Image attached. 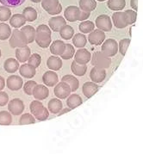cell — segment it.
I'll list each match as a JSON object with an SVG mask.
<instances>
[{
	"label": "cell",
	"mask_w": 143,
	"mask_h": 154,
	"mask_svg": "<svg viewBox=\"0 0 143 154\" xmlns=\"http://www.w3.org/2000/svg\"><path fill=\"white\" fill-rule=\"evenodd\" d=\"M52 31L47 25H39L36 29V42L39 47L46 48L49 47L52 43V38H51Z\"/></svg>",
	"instance_id": "6da1fadb"
},
{
	"label": "cell",
	"mask_w": 143,
	"mask_h": 154,
	"mask_svg": "<svg viewBox=\"0 0 143 154\" xmlns=\"http://www.w3.org/2000/svg\"><path fill=\"white\" fill-rule=\"evenodd\" d=\"M30 109L35 118H36L41 122L46 121L49 116V112L48 110V109H46L43 104L38 100H35L31 102V103L30 105Z\"/></svg>",
	"instance_id": "7a4b0ae2"
},
{
	"label": "cell",
	"mask_w": 143,
	"mask_h": 154,
	"mask_svg": "<svg viewBox=\"0 0 143 154\" xmlns=\"http://www.w3.org/2000/svg\"><path fill=\"white\" fill-rule=\"evenodd\" d=\"M9 43L12 48H20L27 47L29 42L23 32L16 29L12 31L11 36L9 40Z\"/></svg>",
	"instance_id": "3957f363"
},
{
	"label": "cell",
	"mask_w": 143,
	"mask_h": 154,
	"mask_svg": "<svg viewBox=\"0 0 143 154\" xmlns=\"http://www.w3.org/2000/svg\"><path fill=\"white\" fill-rule=\"evenodd\" d=\"M92 64L96 67L105 69L110 67L111 64V60L110 57L106 56L102 51L101 52L98 51V52H95L92 57Z\"/></svg>",
	"instance_id": "277c9868"
},
{
	"label": "cell",
	"mask_w": 143,
	"mask_h": 154,
	"mask_svg": "<svg viewBox=\"0 0 143 154\" xmlns=\"http://www.w3.org/2000/svg\"><path fill=\"white\" fill-rule=\"evenodd\" d=\"M42 6L49 15L54 16L61 12L62 6L59 0H42Z\"/></svg>",
	"instance_id": "5b68a950"
},
{
	"label": "cell",
	"mask_w": 143,
	"mask_h": 154,
	"mask_svg": "<svg viewBox=\"0 0 143 154\" xmlns=\"http://www.w3.org/2000/svg\"><path fill=\"white\" fill-rule=\"evenodd\" d=\"M119 49V44L114 39H108L102 45V52L108 57L115 56Z\"/></svg>",
	"instance_id": "8992f818"
},
{
	"label": "cell",
	"mask_w": 143,
	"mask_h": 154,
	"mask_svg": "<svg viewBox=\"0 0 143 154\" xmlns=\"http://www.w3.org/2000/svg\"><path fill=\"white\" fill-rule=\"evenodd\" d=\"M71 92H72V90L68 84L62 81L57 84L54 87V95L58 98L66 99Z\"/></svg>",
	"instance_id": "52a82bcc"
},
{
	"label": "cell",
	"mask_w": 143,
	"mask_h": 154,
	"mask_svg": "<svg viewBox=\"0 0 143 154\" xmlns=\"http://www.w3.org/2000/svg\"><path fill=\"white\" fill-rule=\"evenodd\" d=\"M8 110L14 116H19L24 110V103L22 100L18 98L12 99L8 103Z\"/></svg>",
	"instance_id": "ba28073f"
},
{
	"label": "cell",
	"mask_w": 143,
	"mask_h": 154,
	"mask_svg": "<svg viewBox=\"0 0 143 154\" xmlns=\"http://www.w3.org/2000/svg\"><path fill=\"white\" fill-rule=\"evenodd\" d=\"M96 26L100 30L109 32L112 29L111 19L107 15H100L96 19Z\"/></svg>",
	"instance_id": "9c48e42d"
},
{
	"label": "cell",
	"mask_w": 143,
	"mask_h": 154,
	"mask_svg": "<svg viewBox=\"0 0 143 154\" xmlns=\"http://www.w3.org/2000/svg\"><path fill=\"white\" fill-rule=\"evenodd\" d=\"M6 85L9 88V90L16 91L23 86V79L17 75H11L7 79Z\"/></svg>",
	"instance_id": "30bf717a"
},
{
	"label": "cell",
	"mask_w": 143,
	"mask_h": 154,
	"mask_svg": "<svg viewBox=\"0 0 143 154\" xmlns=\"http://www.w3.org/2000/svg\"><path fill=\"white\" fill-rule=\"evenodd\" d=\"M105 40V34L104 32L100 29H95L92 33H90L89 36H88V41L92 45L96 46H99Z\"/></svg>",
	"instance_id": "8fae6325"
},
{
	"label": "cell",
	"mask_w": 143,
	"mask_h": 154,
	"mask_svg": "<svg viewBox=\"0 0 143 154\" xmlns=\"http://www.w3.org/2000/svg\"><path fill=\"white\" fill-rule=\"evenodd\" d=\"M112 20L114 25L118 29H124L129 25L126 14L123 11H117L114 13L112 16Z\"/></svg>",
	"instance_id": "7c38bea8"
},
{
	"label": "cell",
	"mask_w": 143,
	"mask_h": 154,
	"mask_svg": "<svg viewBox=\"0 0 143 154\" xmlns=\"http://www.w3.org/2000/svg\"><path fill=\"white\" fill-rule=\"evenodd\" d=\"M48 25L50 29L54 32H60L62 29L63 27L67 25L66 19L63 17H53L48 21Z\"/></svg>",
	"instance_id": "4fadbf2b"
},
{
	"label": "cell",
	"mask_w": 143,
	"mask_h": 154,
	"mask_svg": "<svg viewBox=\"0 0 143 154\" xmlns=\"http://www.w3.org/2000/svg\"><path fill=\"white\" fill-rule=\"evenodd\" d=\"M74 60L79 64L82 65H86L88 62L92 59V54L87 49L85 48H80L79 49L74 55Z\"/></svg>",
	"instance_id": "5bb4252c"
},
{
	"label": "cell",
	"mask_w": 143,
	"mask_h": 154,
	"mask_svg": "<svg viewBox=\"0 0 143 154\" xmlns=\"http://www.w3.org/2000/svg\"><path fill=\"white\" fill-rule=\"evenodd\" d=\"M90 78L94 83H101L105 79L106 71L104 68H99L94 66L91 72H90Z\"/></svg>",
	"instance_id": "9a60e30c"
},
{
	"label": "cell",
	"mask_w": 143,
	"mask_h": 154,
	"mask_svg": "<svg viewBox=\"0 0 143 154\" xmlns=\"http://www.w3.org/2000/svg\"><path fill=\"white\" fill-rule=\"evenodd\" d=\"M79 13H80V9L79 7L71 5L67 7V9L65 10L64 17L69 22H76L79 20Z\"/></svg>",
	"instance_id": "2e32d148"
},
{
	"label": "cell",
	"mask_w": 143,
	"mask_h": 154,
	"mask_svg": "<svg viewBox=\"0 0 143 154\" xmlns=\"http://www.w3.org/2000/svg\"><path fill=\"white\" fill-rule=\"evenodd\" d=\"M42 81L46 86L53 87L57 85L59 79L58 75L53 71H48L42 76Z\"/></svg>",
	"instance_id": "e0dca14e"
},
{
	"label": "cell",
	"mask_w": 143,
	"mask_h": 154,
	"mask_svg": "<svg viewBox=\"0 0 143 154\" xmlns=\"http://www.w3.org/2000/svg\"><path fill=\"white\" fill-rule=\"evenodd\" d=\"M98 88L99 87H98V85H96V83H94V82H86L83 85L82 91L87 98H91L92 97H93L94 95L98 92Z\"/></svg>",
	"instance_id": "ac0fdd59"
},
{
	"label": "cell",
	"mask_w": 143,
	"mask_h": 154,
	"mask_svg": "<svg viewBox=\"0 0 143 154\" xmlns=\"http://www.w3.org/2000/svg\"><path fill=\"white\" fill-rule=\"evenodd\" d=\"M30 56H31V52L28 46L17 48L16 50V58L21 63H25L26 61H28Z\"/></svg>",
	"instance_id": "d6986e66"
},
{
	"label": "cell",
	"mask_w": 143,
	"mask_h": 154,
	"mask_svg": "<svg viewBox=\"0 0 143 154\" xmlns=\"http://www.w3.org/2000/svg\"><path fill=\"white\" fill-rule=\"evenodd\" d=\"M66 48V43H64L62 41L56 40L54 41L50 45V52L55 56H61Z\"/></svg>",
	"instance_id": "ffe728a7"
},
{
	"label": "cell",
	"mask_w": 143,
	"mask_h": 154,
	"mask_svg": "<svg viewBox=\"0 0 143 154\" xmlns=\"http://www.w3.org/2000/svg\"><path fill=\"white\" fill-rule=\"evenodd\" d=\"M48 95H49L48 89L47 88V86L42 85H37L36 89H35V91L33 93L34 97L38 101L46 99L48 97Z\"/></svg>",
	"instance_id": "44dd1931"
},
{
	"label": "cell",
	"mask_w": 143,
	"mask_h": 154,
	"mask_svg": "<svg viewBox=\"0 0 143 154\" xmlns=\"http://www.w3.org/2000/svg\"><path fill=\"white\" fill-rule=\"evenodd\" d=\"M19 72L25 79H32L36 75V68L33 67L32 66L29 64H24L20 66Z\"/></svg>",
	"instance_id": "7402d4cb"
},
{
	"label": "cell",
	"mask_w": 143,
	"mask_h": 154,
	"mask_svg": "<svg viewBox=\"0 0 143 154\" xmlns=\"http://www.w3.org/2000/svg\"><path fill=\"white\" fill-rule=\"evenodd\" d=\"M4 68L9 73H14L16 72L19 67V61L16 59L13 58H9L5 61L4 64Z\"/></svg>",
	"instance_id": "603a6c76"
},
{
	"label": "cell",
	"mask_w": 143,
	"mask_h": 154,
	"mask_svg": "<svg viewBox=\"0 0 143 154\" xmlns=\"http://www.w3.org/2000/svg\"><path fill=\"white\" fill-rule=\"evenodd\" d=\"M47 66L52 71H58L62 66V60L61 58L58 56H50L48 59Z\"/></svg>",
	"instance_id": "cb8c5ba5"
},
{
	"label": "cell",
	"mask_w": 143,
	"mask_h": 154,
	"mask_svg": "<svg viewBox=\"0 0 143 154\" xmlns=\"http://www.w3.org/2000/svg\"><path fill=\"white\" fill-rule=\"evenodd\" d=\"M26 23V19L23 14H14L10 19V24L15 29L23 27Z\"/></svg>",
	"instance_id": "d4e9b609"
},
{
	"label": "cell",
	"mask_w": 143,
	"mask_h": 154,
	"mask_svg": "<svg viewBox=\"0 0 143 154\" xmlns=\"http://www.w3.org/2000/svg\"><path fill=\"white\" fill-rule=\"evenodd\" d=\"M62 82H65L67 84H68L69 86L71 87V90H72V92H74L78 90V88L79 86V80L75 78L74 76L73 75H65L61 79Z\"/></svg>",
	"instance_id": "484cf974"
},
{
	"label": "cell",
	"mask_w": 143,
	"mask_h": 154,
	"mask_svg": "<svg viewBox=\"0 0 143 154\" xmlns=\"http://www.w3.org/2000/svg\"><path fill=\"white\" fill-rule=\"evenodd\" d=\"M21 30L23 32L29 43H32L34 41H36V29H35L34 27H32L31 25H25L22 28Z\"/></svg>",
	"instance_id": "4316f807"
},
{
	"label": "cell",
	"mask_w": 143,
	"mask_h": 154,
	"mask_svg": "<svg viewBox=\"0 0 143 154\" xmlns=\"http://www.w3.org/2000/svg\"><path fill=\"white\" fill-rule=\"evenodd\" d=\"M79 9L86 12L92 11L97 7L96 0H79Z\"/></svg>",
	"instance_id": "83f0119b"
},
{
	"label": "cell",
	"mask_w": 143,
	"mask_h": 154,
	"mask_svg": "<svg viewBox=\"0 0 143 154\" xmlns=\"http://www.w3.org/2000/svg\"><path fill=\"white\" fill-rule=\"evenodd\" d=\"M48 109L53 114H59L62 109V103L60 99L53 98L48 102Z\"/></svg>",
	"instance_id": "f1b7e54d"
},
{
	"label": "cell",
	"mask_w": 143,
	"mask_h": 154,
	"mask_svg": "<svg viewBox=\"0 0 143 154\" xmlns=\"http://www.w3.org/2000/svg\"><path fill=\"white\" fill-rule=\"evenodd\" d=\"M82 103H83V101H82L80 96H79L77 94L71 95L67 100V104L68 106L69 109H76L77 107L80 106Z\"/></svg>",
	"instance_id": "f546056e"
},
{
	"label": "cell",
	"mask_w": 143,
	"mask_h": 154,
	"mask_svg": "<svg viewBox=\"0 0 143 154\" xmlns=\"http://www.w3.org/2000/svg\"><path fill=\"white\" fill-rule=\"evenodd\" d=\"M107 5L110 10L114 11H119L124 9L126 2L125 0H108Z\"/></svg>",
	"instance_id": "4dcf8cb0"
},
{
	"label": "cell",
	"mask_w": 143,
	"mask_h": 154,
	"mask_svg": "<svg viewBox=\"0 0 143 154\" xmlns=\"http://www.w3.org/2000/svg\"><path fill=\"white\" fill-rule=\"evenodd\" d=\"M71 70L73 72V74L77 75V76H84L86 73L87 71V66L86 65H82V64H79L77 62L73 61L71 65Z\"/></svg>",
	"instance_id": "1f68e13d"
},
{
	"label": "cell",
	"mask_w": 143,
	"mask_h": 154,
	"mask_svg": "<svg viewBox=\"0 0 143 154\" xmlns=\"http://www.w3.org/2000/svg\"><path fill=\"white\" fill-rule=\"evenodd\" d=\"M23 15L27 22H33L37 18V11L32 7H26L23 11Z\"/></svg>",
	"instance_id": "d6a6232c"
},
{
	"label": "cell",
	"mask_w": 143,
	"mask_h": 154,
	"mask_svg": "<svg viewBox=\"0 0 143 154\" xmlns=\"http://www.w3.org/2000/svg\"><path fill=\"white\" fill-rule=\"evenodd\" d=\"M87 42V38L85 37V35L83 34H76L73 38V43L74 45L76 48H84Z\"/></svg>",
	"instance_id": "836d02e7"
},
{
	"label": "cell",
	"mask_w": 143,
	"mask_h": 154,
	"mask_svg": "<svg viewBox=\"0 0 143 154\" xmlns=\"http://www.w3.org/2000/svg\"><path fill=\"white\" fill-rule=\"evenodd\" d=\"M11 29L7 23H0V40H7L11 36Z\"/></svg>",
	"instance_id": "e575fe53"
},
{
	"label": "cell",
	"mask_w": 143,
	"mask_h": 154,
	"mask_svg": "<svg viewBox=\"0 0 143 154\" xmlns=\"http://www.w3.org/2000/svg\"><path fill=\"white\" fill-rule=\"evenodd\" d=\"M79 30L84 34L87 33H92V31L95 30V24L92 21H84L79 24Z\"/></svg>",
	"instance_id": "d590c367"
},
{
	"label": "cell",
	"mask_w": 143,
	"mask_h": 154,
	"mask_svg": "<svg viewBox=\"0 0 143 154\" xmlns=\"http://www.w3.org/2000/svg\"><path fill=\"white\" fill-rule=\"evenodd\" d=\"M61 36L65 40H70L74 36V29H73L72 26L70 25H66L65 27H63L62 29L60 31Z\"/></svg>",
	"instance_id": "8d00e7d4"
},
{
	"label": "cell",
	"mask_w": 143,
	"mask_h": 154,
	"mask_svg": "<svg viewBox=\"0 0 143 154\" xmlns=\"http://www.w3.org/2000/svg\"><path fill=\"white\" fill-rule=\"evenodd\" d=\"M12 122L11 114L8 111H0V125L8 126Z\"/></svg>",
	"instance_id": "74e56055"
},
{
	"label": "cell",
	"mask_w": 143,
	"mask_h": 154,
	"mask_svg": "<svg viewBox=\"0 0 143 154\" xmlns=\"http://www.w3.org/2000/svg\"><path fill=\"white\" fill-rule=\"evenodd\" d=\"M75 49L73 45L71 44H66V48L65 51L62 54V55L61 56V58L63 60H70L72 59L73 55H75Z\"/></svg>",
	"instance_id": "f35d334b"
},
{
	"label": "cell",
	"mask_w": 143,
	"mask_h": 154,
	"mask_svg": "<svg viewBox=\"0 0 143 154\" xmlns=\"http://www.w3.org/2000/svg\"><path fill=\"white\" fill-rule=\"evenodd\" d=\"M11 17V11L6 6H0V21L6 22Z\"/></svg>",
	"instance_id": "ab89813d"
},
{
	"label": "cell",
	"mask_w": 143,
	"mask_h": 154,
	"mask_svg": "<svg viewBox=\"0 0 143 154\" xmlns=\"http://www.w3.org/2000/svg\"><path fill=\"white\" fill-rule=\"evenodd\" d=\"M36 85H37V84H36V81H27V82L25 83L24 85H23V91H24V92L26 93L27 95L31 96V95H33L34 91H35V89H36Z\"/></svg>",
	"instance_id": "60d3db41"
},
{
	"label": "cell",
	"mask_w": 143,
	"mask_h": 154,
	"mask_svg": "<svg viewBox=\"0 0 143 154\" xmlns=\"http://www.w3.org/2000/svg\"><path fill=\"white\" fill-rule=\"evenodd\" d=\"M35 122H36V118L31 114H23L19 120L20 125H29Z\"/></svg>",
	"instance_id": "b9f144b4"
},
{
	"label": "cell",
	"mask_w": 143,
	"mask_h": 154,
	"mask_svg": "<svg viewBox=\"0 0 143 154\" xmlns=\"http://www.w3.org/2000/svg\"><path fill=\"white\" fill-rule=\"evenodd\" d=\"M41 63H42V57L38 54H33L28 60V64L35 68L39 67Z\"/></svg>",
	"instance_id": "7bdbcfd3"
},
{
	"label": "cell",
	"mask_w": 143,
	"mask_h": 154,
	"mask_svg": "<svg viewBox=\"0 0 143 154\" xmlns=\"http://www.w3.org/2000/svg\"><path fill=\"white\" fill-rule=\"evenodd\" d=\"M129 44H130V39L124 38V39L120 41V42H119V52L121 53V54L123 56H124L126 54Z\"/></svg>",
	"instance_id": "ee69618b"
},
{
	"label": "cell",
	"mask_w": 143,
	"mask_h": 154,
	"mask_svg": "<svg viewBox=\"0 0 143 154\" xmlns=\"http://www.w3.org/2000/svg\"><path fill=\"white\" fill-rule=\"evenodd\" d=\"M25 0H0V3L6 7H17L23 5Z\"/></svg>",
	"instance_id": "f6af8a7d"
},
{
	"label": "cell",
	"mask_w": 143,
	"mask_h": 154,
	"mask_svg": "<svg viewBox=\"0 0 143 154\" xmlns=\"http://www.w3.org/2000/svg\"><path fill=\"white\" fill-rule=\"evenodd\" d=\"M126 14V17L129 25L134 24L135 23L137 18V13L135 11H132V10H127L124 11Z\"/></svg>",
	"instance_id": "bcb514c9"
},
{
	"label": "cell",
	"mask_w": 143,
	"mask_h": 154,
	"mask_svg": "<svg viewBox=\"0 0 143 154\" xmlns=\"http://www.w3.org/2000/svg\"><path fill=\"white\" fill-rule=\"evenodd\" d=\"M9 103V97L6 93L0 91V107H4Z\"/></svg>",
	"instance_id": "7dc6e473"
},
{
	"label": "cell",
	"mask_w": 143,
	"mask_h": 154,
	"mask_svg": "<svg viewBox=\"0 0 143 154\" xmlns=\"http://www.w3.org/2000/svg\"><path fill=\"white\" fill-rule=\"evenodd\" d=\"M91 16V12H86L80 10V13H79V21H85L86 20L88 17H90Z\"/></svg>",
	"instance_id": "c3c4849f"
},
{
	"label": "cell",
	"mask_w": 143,
	"mask_h": 154,
	"mask_svg": "<svg viewBox=\"0 0 143 154\" xmlns=\"http://www.w3.org/2000/svg\"><path fill=\"white\" fill-rule=\"evenodd\" d=\"M130 5L136 11L138 10V0H130Z\"/></svg>",
	"instance_id": "681fc988"
},
{
	"label": "cell",
	"mask_w": 143,
	"mask_h": 154,
	"mask_svg": "<svg viewBox=\"0 0 143 154\" xmlns=\"http://www.w3.org/2000/svg\"><path fill=\"white\" fill-rule=\"evenodd\" d=\"M5 79L3 77L0 76V91L5 88Z\"/></svg>",
	"instance_id": "f907efd6"
},
{
	"label": "cell",
	"mask_w": 143,
	"mask_h": 154,
	"mask_svg": "<svg viewBox=\"0 0 143 154\" xmlns=\"http://www.w3.org/2000/svg\"><path fill=\"white\" fill-rule=\"evenodd\" d=\"M70 110H71V109H69V108L68 109H63L62 111H61L58 115H59V116H61V115H63V114H66V113L69 112Z\"/></svg>",
	"instance_id": "816d5d0a"
},
{
	"label": "cell",
	"mask_w": 143,
	"mask_h": 154,
	"mask_svg": "<svg viewBox=\"0 0 143 154\" xmlns=\"http://www.w3.org/2000/svg\"><path fill=\"white\" fill-rule=\"evenodd\" d=\"M33 3H39V2H41V1H42V0H31Z\"/></svg>",
	"instance_id": "f5cc1de1"
},
{
	"label": "cell",
	"mask_w": 143,
	"mask_h": 154,
	"mask_svg": "<svg viewBox=\"0 0 143 154\" xmlns=\"http://www.w3.org/2000/svg\"><path fill=\"white\" fill-rule=\"evenodd\" d=\"M98 1H100V2H104V1H105V0H98Z\"/></svg>",
	"instance_id": "db71d44e"
},
{
	"label": "cell",
	"mask_w": 143,
	"mask_h": 154,
	"mask_svg": "<svg viewBox=\"0 0 143 154\" xmlns=\"http://www.w3.org/2000/svg\"><path fill=\"white\" fill-rule=\"evenodd\" d=\"M1 54H1V50H0V57H1Z\"/></svg>",
	"instance_id": "11a10c76"
}]
</instances>
